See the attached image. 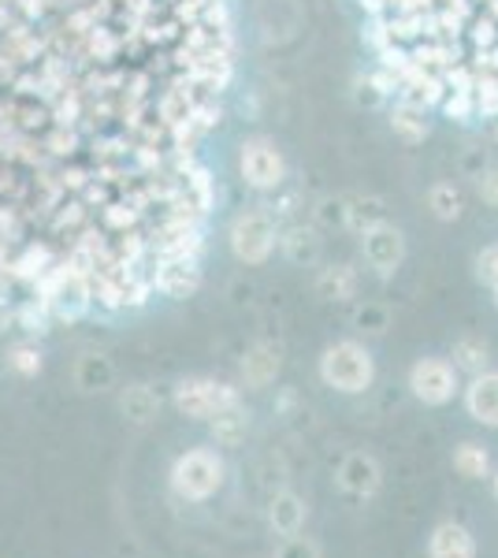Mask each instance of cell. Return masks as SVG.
I'll list each match as a JSON object with an SVG mask.
<instances>
[{
  "label": "cell",
  "mask_w": 498,
  "mask_h": 558,
  "mask_svg": "<svg viewBox=\"0 0 498 558\" xmlns=\"http://www.w3.org/2000/svg\"><path fill=\"white\" fill-rule=\"evenodd\" d=\"M357 268L347 265V260H339V265H324L320 272H316V299L320 302H350L357 299Z\"/></svg>",
  "instance_id": "obj_13"
},
{
  "label": "cell",
  "mask_w": 498,
  "mask_h": 558,
  "mask_svg": "<svg viewBox=\"0 0 498 558\" xmlns=\"http://www.w3.org/2000/svg\"><path fill=\"white\" fill-rule=\"evenodd\" d=\"M223 458L208 447H194L171 465V488L190 502H205L223 488Z\"/></svg>",
  "instance_id": "obj_4"
},
{
  "label": "cell",
  "mask_w": 498,
  "mask_h": 558,
  "mask_svg": "<svg viewBox=\"0 0 498 558\" xmlns=\"http://www.w3.org/2000/svg\"><path fill=\"white\" fill-rule=\"evenodd\" d=\"M320 380L339 395H365L376 384V357L357 339H339L320 354Z\"/></svg>",
  "instance_id": "obj_2"
},
{
  "label": "cell",
  "mask_w": 498,
  "mask_h": 558,
  "mask_svg": "<svg viewBox=\"0 0 498 558\" xmlns=\"http://www.w3.org/2000/svg\"><path fill=\"white\" fill-rule=\"evenodd\" d=\"M379 484H384V470H379V462L373 454L365 451H353L342 458L339 465V488L347 495H357V499H373L379 492Z\"/></svg>",
  "instance_id": "obj_9"
},
{
  "label": "cell",
  "mask_w": 498,
  "mask_h": 558,
  "mask_svg": "<svg viewBox=\"0 0 498 558\" xmlns=\"http://www.w3.org/2000/svg\"><path fill=\"white\" fill-rule=\"evenodd\" d=\"M450 365L469 376L484 373V368H491V347L479 336H458L454 347H450Z\"/></svg>",
  "instance_id": "obj_20"
},
{
  "label": "cell",
  "mask_w": 498,
  "mask_h": 558,
  "mask_svg": "<svg viewBox=\"0 0 498 558\" xmlns=\"http://www.w3.org/2000/svg\"><path fill=\"white\" fill-rule=\"evenodd\" d=\"M476 276H479V283L498 291V242H491V246H484L476 254Z\"/></svg>",
  "instance_id": "obj_30"
},
{
  "label": "cell",
  "mask_w": 498,
  "mask_h": 558,
  "mask_svg": "<svg viewBox=\"0 0 498 558\" xmlns=\"http://www.w3.org/2000/svg\"><path fill=\"white\" fill-rule=\"evenodd\" d=\"M305 502L294 492H276L268 502V525L276 536H297L305 529Z\"/></svg>",
  "instance_id": "obj_15"
},
{
  "label": "cell",
  "mask_w": 498,
  "mask_h": 558,
  "mask_svg": "<svg viewBox=\"0 0 498 558\" xmlns=\"http://www.w3.org/2000/svg\"><path fill=\"white\" fill-rule=\"evenodd\" d=\"M276 558H320V547H316L313 539H305L302 533L283 536V544L276 547Z\"/></svg>",
  "instance_id": "obj_31"
},
{
  "label": "cell",
  "mask_w": 498,
  "mask_h": 558,
  "mask_svg": "<svg viewBox=\"0 0 498 558\" xmlns=\"http://www.w3.org/2000/svg\"><path fill=\"white\" fill-rule=\"evenodd\" d=\"M353 328L365 331V336H384L387 328H391V310L379 302H365L353 310Z\"/></svg>",
  "instance_id": "obj_25"
},
{
  "label": "cell",
  "mask_w": 498,
  "mask_h": 558,
  "mask_svg": "<svg viewBox=\"0 0 498 558\" xmlns=\"http://www.w3.org/2000/svg\"><path fill=\"white\" fill-rule=\"evenodd\" d=\"M484 12L491 15V20H498V0H484Z\"/></svg>",
  "instance_id": "obj_34"
},
{
  "label": "cell",
  "mask_w": 498,
  "mask_h": 558,
  "mask_svg": "<svg viewBox=\"0 0 498 558\" xmlns=\"http://www.w3.org/2000/svg\"><path fill=\"white\" fill-rule=\"evenodd\" d=\"M410 391L424 407H450L454 395L461 391L458 368L450 365V357H436V354L421 357V362L410 368Z\"/></svg>",
  "instance_id": "obj_7"
},
{
  "label": "cell",
  "mask_w": 498,
  "mask_h": 558,
  "mask_svg": "<svg viewBox=\"0 0 498 558\" xmlns=\"http://www.w3.org/2000/svg\"><path fill=\"white\" fill-rule=\"evenodd\" d=\"M279 250H283V257L291 265L313 268L324 254V239L309 223H291V228H279Z\"/></svg>",
  "instance_id": "obj_11"
},
{
  "label": "cell",
  "mask_w": 498,
  "mask_h": 558,
  "mask_svg": "<svg viewBox=\"0 0 498 558\" xmlns=\"http://www.w3.org/2000/svg\"><path fill=\"white\" fill-rule=\"evenodd\" d=\"M357 105H365V108H384L387 101H391V97L384 94V89H379L376 83H373V75H361L357 78Z\"/></svg>",
  "instance_id": "obj_33"
},
{
  "label": "cell",
  "mask_w": 498,
  "mask_h": 558,
  "mask_svg": "<svg viewBox=\"0 0 498 558\" xmlns=\"http://www.w3.org/2000/svg\"><path fill=\"white\" fill-rule=\"evenodd\" d=\"M361 260L376 279H394L398 268L405 265V231L391 220H379L373 228L361 231Z\"/></svg>",
  "instance_id": "obj_6"
},
{
  "label": "cell",
  "mask_w": 498,
  "mask_h": 558,
  "mask_svg": "<svg viewBox=\"0 0 498 558\" xmlns=\"http://www.w3.org/2000/svg\"><path fill=\"white\" fill-rule=\"evenodd\" d=\"M387 123H391L394 138H402L405 146H421V142L432 134L428 112H424V108H413V105H402V101L391 105V112H387Z\"/></svg>",
  "instance_id": "obj_17"
},
{
  "label": "cell",
  "mask_w": 498,
  "mask_h": 558,
  "mask_svg": "<svg viewBox=\"0 0 498 558\" xmlns=\"http://www.w3.org/2000/svg\"><path fill=\"white\" fill-rule=\"evenodd\" d=\"M495 499H498V473H495Z\"/></svg>",
  "instance_id": "obj_35"
},
{
  "label": "cell",
  "mask_w": 498,
  "mask_h": 558,
  "mask_svg": "<svg viewBox=\"0 0 498 558\" xmlns=\"http://www.w3.org/2000/svg\"><path fill=\"white\" fill-rule=\"evenodd\" d=\"M279 228L283 223L276 220V213L268 209L265 202L246 205L242 213H234V220L228 223V246L234 260L242 265H268L271 254L279 250Z\"/></svg>",
  "instance_id": "obj_1"
},
{
  "label": "cell",
  "mask_w": 498,
  "mask_h": 558,
  "mask_svg": "<svg viewBox=\"0 0 498 558\" xmlns=\"http://www.w3.org/2000/svg\"><path fill=\"white\" fill-rule=\"evenodd\" d=\"M495 305H498V291H495Z\"/></svg>",
  "instance_id": "obj_36"
},
{
  "label": "cell",
  "mask_w": 498,
  "mask_h": 558,
  "mask_svg": "<svg viewBox=\"0 0 498 558\" xmlns=\"http://www.w3.org/2000/svg\"><path fill=\"white\" fill-rule=\"evenodd\" d=\"M316 223L347 231V197H324V202L316 205Z\"/></svg>",
  "instance_id": "obj_29"
},
{
  "label": "cell",
  "mask_w": 498,
  "mask_h": 558,
  "mask_svg": "<svg viewBox=\"0 0 498 558\" xmlns=\"http://www.w3.org/2000/svg\"><path fill=\"white\" fill-rule=\"evenodd\" d=\"M120 410L126 421H134V425H149L160 410V395L153 391L149 384H131L120 391Z\"/></svg>",
  "instance_id": "obj_19"
},
{
  "label": "cell",
  "mask_w": 498,
  "mask_h": 558,
  "mask_svg": "<svg viewBox=\"0 0 498 558\" xmlns=\"http://www.w3.org/2000/svg\"><path fill=\"white\" fill-rule=\"evenodd\" d=\"M439 108L450 123H473L476 120V101H473L469 89H447V97H442Z\"/></svg>",
  "instance_id": "obj_27"
},
{
  "label": "cell",
  "mask_w": 498,
  "mask_h": 558,
  "mask_svg": "<svg viewBox=\"0 0 498 558\" xmlns=\"http://www.w3.org/2000/svg\"><path fill=\"white\" fill-rule=\"evenodd\" d=\"M291 165H287L283 149L268 134H250L239 146V179L253 194H276L287 186Z\"/></svg>",
  "instance_id": "obj_3"
},
{
  "label": "cell",
  "mask_w": 498,
  "mask_h": 558,
  "mask_svg": "<svg viewBox=\"0 0 498 558\" xmlns=\"http://www.w3.org/2000/svg\"><path fill=\"white\" fill-rule=\"evenodd\" d=\"M208 432H212V444L220 447H239L250 436V410L242 402L220 410L216 417H208Z\"/></svg>",
  "instance_id": "obj_18"
},
{
  "label": "cell",
  "mask_w": 498,
  "mask_h": 558,
  "mask_svg": "<svg viewBox=\"0 0 498 558\" xmlns=\"http://www.w3.org/2000/svg\"><path fill=\"white\" fill-rule=\"evenodd\" d=\"M8 368H12L15 376H23V380H31V376H38L41 373V365H45V357H41V350L38 343H15V347H8Z\"/></svg>",
  "instance_id": "obj_24"
},
{
  "label": "cell",
  "mask_w": 498,
  "mask_h": 558,
  "mask_svg": "<svg viewBox=\"0 0 498 558\" xmlns=\"http://www.w3.org/2000/svg\"><path fill=\"white\" fill-rule=\"evenodd\" d=\"M428 558H476V539L458 521H442L428 536Z\"/></svg>",
  "instance_id": "obj_14"
},
{
  "label": "cell",
  "mask_w": 498,
  "mask_h": 558,
  "mask_svg": "<svg viewBox=\"0 0 498 558\" xmlns=\"http://www.w3.org/2000/svg\"><path fill=\"white\" fill-rule=\"evenodd\" d=\"M153 291L171 302H186L202 291V260L194 257H153Z\"/></svg>",
  "instance_id": "obj_8"
},
{
  "label": "cell",
  "mask_w": 498,
  "mask_h": 558,
  "mask_svg": "<svg viewBox=\"0 0 498 558\" xmlns=\"http://www.w3.org/2000/svg\"><path fill=\"white\" fill-rule=\"evenodd\" d=\"M279 373H283V354H279V347L257 343L246 350V357H242V384L253 387V391L276 384Z\"/></svg>",
  "instance_id": "obj_12"
},
{
  "label": "cell",
  "mask_w": 498,
  "mask_h": 558,
  "mask_svg": "<svg viewBox=\"0 0 498 558\" xmlns=\"http://www.w3.org/2000/svg\"><path fill=\"white\" fill-rule=\"evenodd\" d=\"M179 175H183V191H186L190 202H194L205 216L212 213L216 209V179H212V172L194 160V165H186Z\"/></svg>",
  "instance_id": "obj_21"
},
{
  "label": "cell",
  "mask_w": 498,
  "mask_h": 558,
  "mask_svg": "<svg viewBox=\"0 0 498 558\" xmlns=\"http://www.w3.org/2000/svg\"><path fill=\"white\" fill-rule=\"evenodd\" d=\"M424 205H428V213L436 216L439 223H454L465 216V191H461L454 179H439V183L428 186Z\"/></svg>",
  "instance_id": "obj_16"
},
{
  "label": "cell",
  "mask_w": 498,
  "mask_h": 558,
  "mask_svg": "<svg viewBox=\"0 0 498 558\" xmlns=\"http://www.w3.org/2000/svg\"><path fill=\"white\" fill-rule=\"evenodd\" d=\"M465 410L476 425L498 428V368H484V373L469 376L465 384Z\"/></svg>",
  "instance_id": "obj_10"
},
{
  "label": "cell",
  "mask_w": 498,
  "mask_h": 558,
  "mask_svg": "<svg viewBox=\"0 0 498 558\" xmlns=\"http://www.w3.org/2000/svg\"><path fill=\"white\" fill-rule=\"evenodd\" d=\"M171 402H175V410L183 413L190 421H208L216 417L220 410L234 407V402H242L239 387L223 384V380H208V376H186V380L175 384V391H171Z\"/></svg>",
  "instance_id": "obj_5"
},
{
  "label": "cell",
  "mask_w": 498,
  "mask_h": 558,
  "mask_svg": "<svg viewBox=\"0 0 498 558\" xmlns=\"http://www.w3.org/2000/svg\"><path fill=\"white\" fill-rule=\"evenodd\" d=\"M473 186L487 209H498V168H484V172L473 179Z\"/></svg>",
  "instance_id": "obj_32"
},
{
  "label": "cell",
  "mask_w": 498,
  "mask_h": 558,
  "mask_svg": "<svg viewBox=\"0 0 498 558\" xmlns=\"http://www.w3.org/2000/svg\"><path fill=\"white\" fill-rule=\"evenodd\" d=\"M379 220H387V216H384V202L376 194H347V231L361 235V231L373 228Z\"/></svg>",
  "instance_id": "obj_22"
},
{
  "label": "cell",
  "mask_w": 498,
  "mask_h": 558,
  "mask_svg": "<svg viewBox=\"0 0 498 558\" xmlns=\"http://www.w3.org/2000/svg\"><path fill=\"white\" fill-rule=\"evenodd\" d=\"M49 305H45L41 299H34V302H23L20 310H15V324L26 331V336H45L49 331Z\"/></svg>",
  "instance_id": "obj_26"
},
{
  "label": "cell",
  "mask_w": 498,
  "mask_h": 558,
  "mask_svg": "<svg viewBox=\"0 0 498 558\" xmlns=\"http://www.w3.org/2000/svg\"><path fill=\"white\" fill-rule=\"evenodd\" d=\"M454 470L465 476V481H484V476L491 473V454H487L484 444L465 439V444L454 447Z\"/></svg>",
  "instance_id": "obj_23"
},
{
  "label": "cell",
  "mask_w": 498,
  "mask_h": 558,
  "mask_svg": "<svg viewBox=\"0 0 498 558\" xmlns=\"http://www.w3.org/2000/svg\"><path fill=\"white\" fill-rule=\"evenodd\" d=\"M465 34H469V41L476 45V49H491V45L498 41V20H491V15H469V23H465Z\"/></svg>",
  "instance_id": "obj_28"
}]
</instances>
